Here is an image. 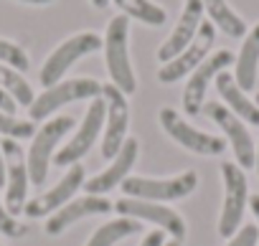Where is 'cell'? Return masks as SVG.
<instances>
[{
  "instance_id": "ffe728a7",
  "label": "cell",
  "mask_w": 259,
  "mask_h": 246,
  "mask_svg": "<svg viewBox=\"0 0 259 246\" xmlns=\"http://www.w3.org/2000/svg\"><path fill=\"white\" fill-rule=\"evenodd\" d=\"M236 69H234V79L244 91H251L256 84V74H259V23L246 31L244 43L239 48V56L234 59Z\"/></svg>"
},
{
  "instance_id": "ac0fdd59",
  "label": "cell",
  "mask_w": 259,
  "mask_h": 246,
  "mask_svg": "<svg viewBox=\"0 0 259 246\" xmlns=\"http://www.w3.org/2000/svg\"><path fill=\"white\" fill-rule=\"evenodd\" d=\"M201 23H203V3H201V0H186V3H183V11H181V18H178V23H176V28L170 31V36L165 38V43L158 48V59H160V64L176 59V56H178V54H181V51L196 38Z\"/></svg>"
},
{
  "instance_id": "52a82bcc",
  "label": "cell",
  "mask_w": 259,
  "mask_h": 246,
  "mask_svg": "<svg viewBox=\"0 0 259 246\" xmlns=\"http://www.w3.org/2000/svg\"><path fill=\"white\" fill-rule=\"evenodd\" d=\"M102 99H104V137H102V158L112 160L124 140H127V130H130V104H127V94H122L112 81L102 84Z\"/></svg>"
},
{
  "instance_id": "d6986e66",
  "label": "cell",
  "mask_w": 259,
  "mask_h": 246,
  "mask_svg": "<svg viewBox=\"0 0 259 246\" xmlns=\"http://www.w3.org/2000/svg\"><path fill=\"white\" fill-rule=\"evenodd\" d=\"M213 81H216V91H219V96L224 99V107H229L241 122H249V125L259 127V107H256V102L249 99L246 91L236 84L234 74L221 71Z\"/></svg>"
},
{
  "instance_id": "e0dca14e",
  "label": "cell",
  "mask_w": 259,
  "mask_h": 246,
  "mask_svg": "<svg viewBox=\"0 0 259 246\" xmlns=\"http://www.w3.org/2000/svg\"><path fill=\"white\" fill-rule=\"evenodd\" d=\"M112 208H114V203L107 201L104 195H92V193H87V195H81V198L69 201V203L61 206L56 213H51L44 228H46L49 236H61L66 228H71V226L79 223L81 218L104 216V213H109Z\"/></svg>"
},
{
  "instance_id": "d6a6232c",
  "label": "cell",
  "mask_w": 259,
  "mask_h": 246,
  "mask_svg": "<svg viewBox=\"0 0 259 246\" xmlns=\"http://www.w3.org/2000/svg\"><path fill=\"white\" fill-rule=\"evenodd\" d=\"M89 3H92L94 8H99V11H102V8H107V6H109V0H89Z\"/></svg>"
},
{
  "instance_id": "d4e9b609",
  "label": "cell",
  "mask_w": 259,
  "mask_h": 246,
  "mask_svg": "<svg viewBox=\"0 0 259 246\" xmlns=\"http://www.w3.org/2000/svg\"><path fill=\"white\" fill-rule=\"evenodd\" d=\"M0 135H6L11 140H31L36 135V127L31 119H18L16 114L0 112Z\"/></svg>"
},
{
  "instance_id": "9c48e42d",
  "label": "cell",
  "mask_w": 259,
  "mask_h": 246,
  "mask_svg": "<svg viewBox=\"0 0 259 246\" xmlns=\"http://www.w3.org/2000/svg\"><path fill=\"white\" fill-rule=\"evenodd\" d=\"M158 119H160L163 130L170 135V140H176L181 147H186V150H191V153H196V155H211V158H213V155H221V153L226 150V142H224L221 137L208 135V132L193 127L191 122H186L183 114L176 112L173 107L160 109Z\"/></svg>"
},
{
  "instance_id": "8fae6325",
  "label": "cell",
  "mask_w": 259,
  "mask_h": 246,
  "mask_svg": "<svg viewBox=\"0 0 259 246\" xmlns=\"http://www.w3.org/2000/svg\"><path fill=\"white\" fill-rule=\"evenodd\" d=\"M0 147H3V158H6V208L16 216L26 208L28 203V163H26V153L18 145V140H0Z\"/></svg>"
},
{
  "instance_id": "3957f363",
  "label": "cell",
  "mask_w": 259,
  "mask_h": 246,
  "mask_svg": "<svg viewBox=\"0 0 259 246\" xmlns=\"http://www.w3.org/2000/svg\"><path fill=\"white\" fill-rule=\"evenodd\" d=\"M102 46H104V38H102L99 33H94V31H81V33L69 36V38H66L64 43H59V46L49 54V59L44 61L41 74H38L41 84H44L46 89L54 86V84H59V81L64 79V74H66L79 59H84V56L99 51Z\"/></svg>"
},
{
  "instance_id": "8d00e7d4",
  "label": "cell",
  "mask_w": 259,
  "mask_h": 246,
  "mask_svg": "<svg viewBox=\"0 0 259 246\" xmlns=\"http://www.w3.org/2000/svg\"><path fill=\"white\" fill-rule=\"evenodd\" d=\"M0 246H3V243H0Z\"/></svg>"
},
{
  "instance_id": "d590c367",
  "label": "cell",
  "mask_w": 259,
  "mask_h": 246,
  "mask_svg": "<svg viewBox=\"0 0 259 246\" xmlns=\"http://www.w3.org/2000/svg\"><path fill=\"white\" fill-rule=\"evenodd\" d=\"M256 107H259V94H256Z\"/></svg>"
},
{
  "instance_id": "7402d4cb",
  "label": "cell",
  "mask_w": 259,
  "mask_h": 246,
  "mask_svg": "<svg viewBox=\"0 0 259 246\" xmlns=\"http://www.w3.org/2000/svg\"><path fill=\"white\" fill-rule=\"evenodd\" d=\"M140 231H143V223H140V221L127 218V216H119V218H114V221L102 223V226L92 233V238L87 241V246H117L119 241L135 236V233H140Z\"/></svg>"
},
{
  "instance_id": "484cf974",
  "label": "cell",
  "mask_w": 259,
  "mask_h": 246,
  "mask_svg": "<svg viewBox=\"0 0 259 246\" xmlns=\"http://www.w3.org/2000/svg\"><path fill=\"white\" fill-rule=\"evenodd\" d=\"M0 64L13 66V69H18V71L23 74V71H28L31 59H28V54H26L18 43H13V41H8V38H0Z\"/></svg>"
},
{
  "instance_id": "44dd1931",
  "label": "cell",
  "mask_w": 259,
  "mask_h": 246,
  "mask_svg": "<svg viewBox=\"0 0 259 246\" xmlns=\"http://www.w3.org/2000/svg\"><path fill=\"white\" fill-rule=\"evenodd\" d=\"M203 11L208 16V21L213 23V28H221L229 38H244L246 36V23L244 18L226 3V0H201Z\"/></svg>"
},
{
  "instance_id": "7a4b0ae2",
  "label": "cell",
  "mask_w": 259,
  "mask_h": 246,
  "mask_svg": "<svg viewBox=\"0 0 259 246\" xmlns=\"http://www.w3.org/2000/svg\"><path fill=\"white\" fill-rule=\"evenodd\" d=\"M76 125V119L71 114H59L54 119H49L46 125H41V130L33 135L31 140V150L26 155L28 163V178L33 185L46 183L49 175V165L56 158V147L61 145V140L69 135V130Z\"/></svg>"
},
{
  "instance_id": "2e32d148",
  "label": "cell",
  "mask_w": 259,
  "mask_h": 246,
  "mask_svg": "<svg viewBox=\"0 0 259 246\" xmlns=\"http://www.w3.org/2000/svg\"><path fill=\"white\" fill-rule=\"evenodd\" d=\"M138 153H140L138 140H135V137H127L124 145H122V150L109 160V165H107L102 173H97L94 178L84 180L87 193H92V195H107L109 190L119 188L122 180L130 178V170L135 168V163H138Z\"/></svg>"
},
{
  "instance_id": "7c38bea8",
  "label": "cell",
  "mask_w": 259,
  "mask_h": 246,
  "mask_svg": "<svg viewBox=\"0 0 259 246\" xmlns=\"http://www.w3.org/2000/svg\"><path fill=\"white\" fill-rule=\"evenodd\" d=\"M104 99H102V94L97 96V99H92V104H89V109H87V114H84V119H81V127L74 132V137L56 153V158H54V163L59 165V168H71V165H76L89 150H92V145L97 142V137H99V132H102V125H104Z\"/></svg>"
},
{
  "instance_id": "5b68a950",
  "label": "cell",
  "mask_w": 259,
  "mask_h": 246,
  "mask_svg": "<svg viewBox=\"0 0 259 246\" xmlns=\"http://www.w3.org/2000/svg\"><path fill=\"white\" fill-rule=\"evenodd\" d=\"M198 185V175L193 170L178 173L173 178H124L122 193L127 198H143V201H181L191 195Z\"/></svg>"
},
{
  "instance_id": "4316f807",
  "label": "cell",
  "mask_w": 259,
  "mask_h": 246,
  "mask_svg": "<svg viewBox=\"0 0 259 246\" xmlns=\"http://www.w3.org/2000/svg\"><path fill=\"white\" fill-rule=\"evenodd\" d=\"M26 223H21L8 208H6V203L0 201V233H6V236H11V238H21V236H26Z\"/></svg>"
},
{
  "instance_id": "f546056e",
  "label": "cell",
  "mask_w": 259,
  "mask_h": 246,
  "mask_svg": "<svg viewBox=\"0 0 259 246\" xmlns=\"http://www.w3.org/2000/svg\"><path fill=\"white\" fill-rule=\"evenodd\" d=\"M249 206H251V213L256 218V231H259V195H251L249 198Z\"/></svg>"
},
{
  "instance_id": "e575fe53",
  "label": "cell",
  "mask_w": 259,
  "mask_h": 246,
  "mask_svg": "<svg viewBox=\"0 0 259 246\" xmlns=\"http://www.w3.org/2000/svg\"><path fill=\"white\" fill-rule=\"evenodd\" d=\"M254 165H256V175H259V147H256V158H254Z\"/></svg>"
},
{
  "instance_id": "4fadbf2b",
  "label": "cell",
  "mask_w": 259,
  "mask_h": 246,
  "mask_svg": "<svg viewBox=\"0 0 259 246\" xmlns=\"http://www.w3.org/2000/svg\"><path fill=\"white\" fill-rule=\"evenodd\" d=\"M231 64H234V54L226 51V48H221V51L206 56V59L193 69V74H191V79H188V84H186V89H183V112H186L188 117L201 114L203 99H206V91H208V84H211L221 71H226Z\"/></svg>"
},
{
  "instance_id": "30bf717a",
  "label": "cell",
  "mask_w": 259,
  "mask_h": 246,
  "mask_svg": "<svg viewBox=\"0 0 259 246\" xmlns=\"http://www.w3.org/2000/svg\"><path fill=\"white\" fill-rule=\"evenodd\" d=\"M114 211L119 216L135 218L140 223H153L158 228H163L165 233H170V238H186V221L181 213H176L173 208L155 203V201H143V198H119L114 203Z\"/></svg>"
},
{
  "instance_id": "cb8c5ba5",
  "label": "cell",
  "mask_w": 259,
  "mask_h": 246,
  "mask_svg": "<svg viewBox=\"0 0 259 246\" xmlns=\"http://www.w3.org/2000/svg\"><path fill=\"white\" fill-rule=\"evenodd\" d=\"M0 89H6L18 102V107H31L36 99L33 86L23 79V74L13 66H6V64H0Z\"/></svg>"
},
{
  "instance_id": "277c9868",
  "label": "cell",
  "mask_w": 259,
  "mask_h": 246,
  "mask_svg": "<svg viewBox=\"0 0 259 246\" xmlns=\"http://www.w3.org/2000/svg\"><path fill=\"white\" fill-rule=\"evenodd\" d=\"M99 94H102V84L92 76L66 79V81H59V84L44 89L28 107V114H31V119H49L61 107L74 104L79 99H97Z\"/></svg>"
},
{
  "instance_id": "5bb4252c",
  "label": "cell",
  "mask_w": 259,
  "mask_h": 246,
  "mask_svg": "<svg viewBox=\"0 0 259 246\" xmlns=\"http://www.w3.org/2000/svg\"><path fill=\"white\" fill-rule=\"evenodd\" d=\"M213 38H216L213 23H211V21H203L201 28H198V33H196V38H193L176 59L165 61V64L158 69V79H160L163 84H176V81H181L186 74H193V69L208 56V51H211V46H213Z\"/></svg>"
},
{
  "instance_id": "603a6c76",
  "label": "cell",
  "mask_w": 259,
  "mask_h": 246,
  "mask_svg": "<svg viewBox=\"0 0 259 246\" xmlns=\"http://www.w3.org/2000/svg\"><path fill=\"white\" fill-rule=\"evenodd\" d=\"M109 3H114L122 16L135 18V21L150 26V28H158V26H163L168 21L165 8L153 3V0H109Z\"/></svg>"
},
{
  "instance_id": "8992f818",
  "label": "cell",
  "mask_w": 259,
  "mask_h": 246,
  "mask_svg": "<svg viewBox=\"0 0 259 246\" xmlns=\"http://www.w3.org/2000/svg\"><path fill=\"white\" fill-rule=\"evenodd\" d=\"M221 178H224V206L219 216V236L231 238L241 228V216L249 201L246 175L236 163H221Z\"/></svg>"
},
{
  "instance_id": "1f68e13d",
  "label": "cell",
  "mask_w": 259,
  "mask_h": 246,
  "mask_svg": "<svg viewBox=\"0 0 259 246\" xmlns=\"http://www.w3.org/2000/svg\"><path fill=\"white\" fill-rule=\"evenodd\" d=\"M18 3H26V6H49L54 0H18Z\"/></svg>"
},
{
  "instance_id": "ba28073f",
  "label": "cell",
  "mask_w": 259,
  "mask_h": 246,
  "mask_svg": "<svg viewBox=\"0 0 259 246\" xmlns=\"http://www.w3.org/2000/svg\"><path fill=\"white\" fill-rule=\"evenodd\" d=\"M201 112L226 135L229 145L234 147L236 165H239L241 170L254 168V158H256V153H254V140H251L249 130L244 127V122H241L229 107H224L221 102H206Z\"/></svg>"
},
{
  "instance_id": "4dcf8cb0",
  "label": "cell",
  "mask_w": 259,
  "mask_h": 246,
  "mask_svg": "<svg viewBox=\"0 0 259 246\" xmlns=\"http://www.w3.org/2000/svg\"><path fill=\"white\" fill-rule=\"evenodd\" d=\"M0 185H6V158H3V147H0Z\"/></svg>"
},
{
  "instance_id": "83f0119b",
  "label": "cell",
  "mask_w": 259,
  "mask_h": 246,
  "mask_svg": "<svg viewBox=\"0 0 259 246\" xmlns=\"http://www.w3.org/2000/svg\"><path fill=\"white\" fill-rule=\"evenodd\" d=\"M256 241H259V231H256V226H241L231 238H229V243L226 246H256Z\"/></svg>"
},
{
  "instance_id": "836d02e7",
  "label": "cell",
  "mask_w": 259,
  "mask_h": 246,
  "mask_svg": "<svg viewBox=\"0 0 259 246\" xmlns=\"http://www.w3.org/2000/svg\"><path fill=\"white\" fill-rule=\"evenodd\" d=\"M163 246H183V241H181V238H170V241H165Z\"/></svg>"
},
{
  "instance_id": "9a60e30c",
  "label": "cell",
  "mask_w": 259,
  "mask_h": 246,
  "mask_svg": "<svg viewBox=\"0 0 259 246\" xmlns=\"http://www.w3.org/2000/svg\"><path fill=\"white\" fill-rule=\"evenodd\" d=\"M84 180H87V175H84L81 163L71 165V168L66 170V175H64L51 190H46L44 195L28 201L26 208H23V213H26L28 218H46V216L56 213L61 206H66L69 201L76 198V193L84 188Z\"/></svg>"
},
{
  "instance_id": "6da1fadb",
  "label": "cell",
  "mask_w": 259,
  "mask_h": 246,
  "mask_svg": "<svg viewBox=\"0 0 259 246\" xmlns=\"http://www.w3.org/2000/svg\"><path fill=\"white\" fill-rule=\"evenodd\" d=\"M104 64L109 71L112 84L122 94H135L138 79L133 71V61H130V18L127 16H114L107 26L104 33Z\"/></svg>"
},
{
  "instance_id": "f1b7e54d",
  "label": "cell",
  "mask_w": 259,
  "mask_h": 246,
  "mask_svg": "<svg viewBox=\"0 0 259 246\" xmlns=\"http://www.w3.org/2000/svg\"><path fill=\"white\" fill-rule=\"evenodd\" d=\"M163 243H165V231L163 228H155V231L145 233L143 241H140V246H163Z\"/></svg>"
}]
</instances>
